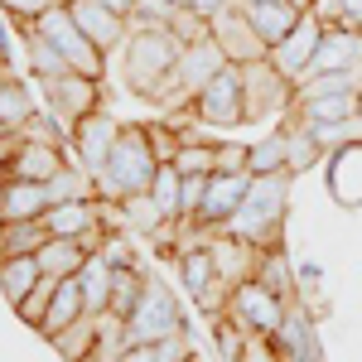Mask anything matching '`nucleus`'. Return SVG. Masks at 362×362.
I'll return each instance as SVG.
<instances>
[{
	"label": "nucleus",
	"instance_id": "nucleus-1",
	"mask_svg": "<svg viewBox=\"0 0 362 362\" xmlns=\"http://www.w3.org/2000/svg\"><path fill=\"white\" fill-rule=\"evenodd\" d=\"M290 179L295 174H256L251 179L242 208L232 213V223L223 227L227 237H242L251 247H280V227H285V213H290Z\"/></svg>",
	"mask_w": 362,
	"mask_h": 362
},
{
	"label": "nucleus",
	"instance_id": "nucleus-2",
	"mask_svg": "<svg viewBox=\"0 0 362 362\" xmlns=\"http://www.w3.org/2000/svg\"><path fill=\"white\" fill-rule=\"evenodd\" d=\"M160 174V160H155V145H150V126H121L112 155H107V169L97 174V198H136L150 194Z\"/></svg>",
	"mask_w": 362,
	"mask_h": 362
},
{
	"label": "nucleus",
	"instance_id": "nucleus-3",
	"mask_svg": "<svg viewBox=\"0 0 362 362\" xmlns=\"http://www.w3.org/2000/svg\"><path fill=\"white\" fill-rule=\"evenodd\" d=\"M179 54H184V44L169 34V29H145V34H131L126 39V87L140 92V97H150V102H165L169 92V78H174V68H179Z\"/></svg>",
	"mask_w": 362,
	"mask_h": 362
},
{
	"label": "nucleus",
	"instance_id": "nucleus-4",
	"mask_svg": "<svg viewBox=\"0 0 362 362\" xmlns=\"http://www.w3.org/2000/svg\"><path fill=\"white\" fill-rule=\"evenodd\" d=\"M184 329H189V319H184V309L174 300V290H169L160 276H150L136 314L126 319V348H145V343L174 338V334H184Z\"/></svg>",
	"mask_w": 362,
	"mask_h": 362
},
{
	"label": "nucleus",
	"instance_id": "nucleus-5",
	"mask_svg": "<svg viewBox=\"0 0 362 362\" xmlns=\"http://www.w3.org/2000/svg\"><path fill=\"white\" fill-rule=\"evenodd\" d=\"M29 25L39 29L49 44H54L58 54L73 63V73H87V78H102V68H107V54L87 39L83 29H78V20H73V10H68V0H58V5H49L39 20H29Z\"/></svg>",
	"mask_w": 362,
	"mask_h": 362
},
{
	"label": "nucleus",
	"instance_id": "nucleus-6",
	"mask_svg": "<svg viewBox=\"0 0 362 362\" xmlns=\"http://www.w3.org/2000/svg\"><path fill=\"white\" fill-rule=\"evenodd\" d=\"M68 165L63 150H58V136L34 116L25 131L15 136V150H10V165H5V179H29V184H49L58 169Z\"/></svg>",
	"mask_w": 362,
	"mask_h": 362
},
{
	"label": "nucleus",
	"instance_id": "nucleus-7",
	"mask_svg": "<svg viewBox=\"0 0 362 362\" xmlns=\"http://www.w3.org/2000/svg\"><path fill=\"white\" fill-rule=\"evenodd\" d=\"M285 300H280L276 290H266L261 280H242L237 290H232V300H227L223 319H232L237 329H247V334H266L276 338V329L285 324Z\"/></svg>",
	"mask_w": 362,
	"mask_h": 362
},
{
	"label": "nucleus",
	"instance_id": "nucleus-8",
	"mask_svg": "<svg viewBox=\"0 0 362 362\" xmlns=\"http://www.w3.org/2000/svg\"><path fill=\"white\" fill-rule=\"evenodd\" d=\"M227 68V54L218 49V39L208 34V39H198V44H184V54H179V68H174V78H169V92L165 102H194L203 87L213 83L218 73Z\"/></svg>",
	"mask_w": 362,
	"mask_h": 362
},
{
	"label": "nucleus",
	"instance_id": "nucleus-9",
	"mask_svg": "<svg viewBox=\"0 0 362 362\" xmlns=\"http://www.w3.org/2000/svg\"><path fill=\"white\" fill-rule=\"evenodd\" d=\"M237 68H242V92H247V121H266V116L285 112L295 102V83L280 73L271 58L237 63Z\"/></svg>",
	"mask_w": 362,
	"mask_h": 362
},
{
	"label": "nucleus",
	"instance_id": "nucleus-10",
	"mask_svg": "<svg viewBox=\"0 0 362 362\" xmlns=\"http://www.w3.org/2000/svg\"><path fill=\"white\" fill-rule=\"evenodd\" d=\"M194 116L203 126H242L247 121V92H242V68L237 63H227L194 97Z\"/></svg>",
	"mask_w": 362,
	"mask_h": 362
},
{
	"label": "nucleus",
	"instance_id": "nucleus-11",
	"mask_svg": "<svg viewBox=\"0 0 362 362\" xmlns=\"http://www.w3.org/2000/svg\"><path fill=\"white\" fill-rule=\"evenodd\" d=\"M44 102H49V112L63 121V131H73L78 121H87L92 112H102L97 78H87V73H63V78H49V83H44Z\"/></svg>",
	"mask_w": 362,
	"mask_h": 362
},
{
	"label": "nucleus",
	"instance_id": "nucleus-12",
	"mask_svg": "<svg viewBox=\"0 0 362 362\" xmlns=\"http://www.w3.org/2000/svg\"><path fill=\"white\" fill-rule=\"evenodd\" d=\"M213 39L227 54V63H256V58H271V44L251 29V20L242 15V5L232 0L223 15H213Z\"/></svg>",
	"mask_w": 362,
	"mask_h": 362
},
{
	"label": "nucleus",
	"instance_id": "nucleus-13",
	"mask_svg": "<svg viewBox=\"0 0 362 362\" xmlns=\"http://www.w3.org/2000/svg\"><path fill=\"white\" fill-rule=\"evenodd\" d=\"M116 136H121V126H116L107 112H92L87 121H78L73 131H68V145H73V160L97 179L102 169H107V155H112Z\"/></svg>",
	"mask_w": 362,
	"mask_h": 362
},
{
	"label": "nucleus",
	"instance_id": "nucleus-14",
	"mask_svg": "<svg viewBox=\"0 0 362 362\" xmlns=\"http://www.w3.org/2000/svg\"><path fill=\"white\" fill-rule=\"evenodd\" d=\"M251 179H256V174H213V179H208V194H203V203H198L194 223L203 227V232H223V227L232 223V213L242 208Z\"/></svg>",
	"mask_w": 362,
	"mask_h": 362
},
{
	"label": "nucleus",
	"instance_id": "nucleus-15",
	"mask_svg": "<svg viewBox=\"0 0 362 362\" xmlns=\"http://www.w3.org/2000/svg\"><path fill=\"white\" fill-rule=\"evenodd\" d=\"M319 44H324V25H319L314 15H305V20H300V25H295L276 49H271V63H276L290 83H305V78H309V63H314V54H319Z\"/></svg>",
	"mask_w": 362,
	"mask_h": 362
},
{
	"label": "nucleus",
	"instance_id": "nucleus-16",
	"mask_svg": "<svg viewBox=\"0 0 362 362\" xmlns=\"http://www.w3.org/2000/svg\"><path fill=\"white\" fill-rule=\"evenodd\" d=\"M276 348L285 362H324V343H319V329H314V314L300 300L285 309V324L276 329Z\"/></svg>",
	"mask_w": 362,
	"mask_h": 362
},
{
	"label": "nucleus",
	"instance_id": "nucleus-17",
	"mask_svg": "<svg viewBox=\"0 0 362 362\" xmlns=\"http://www.w3.org/2000/svg\"><path fill=\"white\" fill-rule=\"evenodd\" d=\"M68 10H73L78 29H83L102 54H116V49H121V39H131V25H126L116 10H107L102 0H68Z\"/></svg>",
	"mask_w": 362,
	"mask_h": 362
},
{
	"label": "nucleus",
	"instance_id": "nucleus-18",
	"mask_svg": "<svg viewBox=\"0 0 362 362\" xmlns=\"http://www.w3.org/2000/svg\"><path fill=\"white\" fill-rule=\"evenodd\" d=\"M237 5H242V15L251 20V29H256L271 49H276L280 39L305 20V10H295L290 0H237Z\"/></svg>",
	"mask_w": 362,
	"mask_h": 362
},
{
	"label": "nucleus",
	"instance_id": "nucleus-19",
	"mask_svg": "<svg viewBox=\"0 0 362 362\" xmlns=\"http://www.w3.org/2000/svg\"><path fill=\"white\" fill-rule=\"evenodd\" d=\"M208 251H213V261H218V276L237 290L242 280H256V261H261V247H251V242H242V237H227V232H218L213 242H208Z\"/></svg>",
	"mask_w": 362,
	"mask_h": 362
},
{
	"label": "nucleus",
	"instance_id": "nucleus-20",
	"mask_svg": "<svg viewBox=\"0 0 362 362\" xmlns=\"http://www.w3.org/2000/svg\"><path fill=\"white\" fill-rule=\"evenodd\" d=\"M44 227H49V237H87V232L102 227V208H97V198H83V203H49Z\"/></svg>",
	"mask_w": 362,
	"mask_h": 362
},
{
	"label": "nucleus",
	"instance_id": "nucleus-21",
	"mask_svg": "<svg viewBox=\"0 0 362 362\" xmlns=\"http://www.w3.org/2000/svg\"><path fill=\"white\" fill-rule=\"evenodd\" d=\"M329 189H334V198L343 208H358L362 203V140L334 150V160H329Z\"/></svg>",
	"mask_w": 362,
	"mask_h": 362
},
{
	"label": "nucleus",
	"instance_id": "nucleus-22",
	"mask_svg": "<svg viewBox=\"0 0 362 362\" xmlns=\"http://www.w3.org/2000/svg\"><path fill=\"white\" fill-rule=\"evenodd\" d=\"M362 116V92H329V97H295V121L319 126V121H348Z\"/></svg>",
	"mask_w": 362,
	"mask_h": 362
},
{
	"label": "nucleus",
	"instance_id": "nucleus-23",
	"mask_svg": "<svg viewBox=\"0 0 362 362\" xmlns=\"http://www.w3.org/2000/svg\"><path fill=\"white\" fill-rule=\"evenodd\" d=\"M83 314H87L83 280H78V276H73V280H58V290H54V300H49V314H44V324H39V334L54 338V334H63L68 324H78Z\"/></svg>",
	"mask_w": 362,
	"mask_h": 362
},
{
	"label": "nucleus",
	"instance_id": "nucleus-24",
	"mask_svg": "<svg viewBox=\"0 0 362 362\" xmlns=\"http://www.w3.org/2000/svg\"><path fill=\"white\" fill-rule=\"evenodd\" d=\"M87 256L92 251H87L83 237H49L44 251H39V266H44V276H54V280H73V276H83Z\"/></svg>",
	"mask_w": 362,
	"mask_h": 362
},
{
	"label": "nucleus",
	"instance_id": "nucleus-25",
	"mask_svg": "<svg viewBox=\"0 0 362 362\" xmlns=\"http://www.w3.org/2000/svg\"><path fill=\"white\" fill-rule=\"evenodd\" d=\"M39 280H44L39 256H10V261H0V295H5V305H10V309L25 305Z\"/></svg>",
	"mask_w": 362,
	"mask_h": 362
},
{
	"label": "nucleus",
	"instance_id": "nucleus-26",
	"mask_svg": "<svg viewBox=\"0 0 362 362\" xmlns=\"http://www.w3.org/2000/svg\"><path fill=\"white\" fill-rule=\"evenodd\" d=\"M49 213V189L29 179H5V223H39Z\"/></svg>",
	"mask_w": 362,
	"mask_h": 362
},
{
	"label": "nucleus",
	"instance_id": "nucleus-27",
	"mask_svg": "<svg viewBox=\"0 0 362 362\" xmlns=\"http://www.w3.org/2000/svg\"><path fill=\"white\" fill-rule=\"evenodd\" d=\"M256 280H261L266 290H276L285 305H295V300H300V276H295L290 256H285L280 247H266V251H261V261H256Z\"/></svg>",
	"mask_w": 362,
	"mask_h": 362
},
{
	"label": "nucleus",
	"instance_id": "nucleus-28",
	"mask_svg": "<svg viewBox=\"0 0 362 362\" xmlns=\"http://www.w3.org/2000/svg\"><path fill=\"white\" fill-rule=\"evenodd\" d=\"M174 266H179V280H184V290L194 295V300H203L213 285H218V261H213V251H208V242L203 247H194V251H179L174 256Z\"/></svg>",
	"mask_w": 362,
	"mask_h": 362
},
{
	"label": "nucleus",
	"instance_id": "nucleus-29",
	"mask_svg": "<svg viewBox=\"0 0 362 362\" xmlns=\"http://www.w3.org/2000/svg\"><path fill=\"white\" fill-rule=\"evenodd\" d=\"M34 116H39V107H34L29 87L15 83V78H5V83H0V126H5L10 136H20Z\"/></svg>",
	"mask_w": 362,
	"mask_h": 362
},
{
	"label": "nucleus",
	"instance_id": "nucleus-30",
	"mask_svg": "<svg viewBox=\"0 0 362 362\" xmlns=\"http://www.w3.org/2000/svg\"><path fill=\"white\" fill-rule=\"evenodd\" d=\"M44 242H49L44 218L39 223H5L0 227V261H10V256H39Z\"/></svg>",
	"mask_w": 362,
	"mask_h": 362
},
{
	"label": "nucleus",
	"instance_id": "nucleus-31",
	"mask_svg": "<svg viewBox=\"0 0 362 362\" xmlns=\"http://www.w3.org/2000/svg\"><path fill=\"white\" fill-rule=\"evenodd\" d=\"M145 271H136V266H116L112 271V309L107 314H116L121 324L136 314V305H140V295H145Z\"/></svg>",
	"mask_w": 362,
	"mask_h": 362
},
{
	"label": "nucleus",
	"instance_id": "nucleus-32",
	"mask_svg": "<svg viewBox=\"0 0 362 362\" xmlns=\"http://www.w3.org/2000/svg\"><path fill=\"white\" fill-rule=\"evenodd\" d=\"M44 189H49V203H83V198H97V179L83 165H63Z\"/></svg>",
	"mask_w": 362,
	"mask_h": 362
},
{
	"label": "nucleus",
	"instance_id": "nucleus-33",
	"mask_svg": "<svg viewBox=\"0 0 362 362\" xmlns=\"http://www.w3.org/2000/svg\"><path fill=\"white\" fill-rule=\"evenodd\" d=\"M25 44H29V68L39 73V83H49V78H63V73H73V63L58 54V49H54V44H49V39H44V34H39L34 25L25 29Z\"/></svg>",
	"mask_w": 362,
	"mask_h": 362
},
{
	"label": "nucleus",
	"instance_id": "nucleus-34",
	"mask_svg": "<svg viewBox=\"0 0 362 362\" xmlns=\"http://www.w3.org/2000/svg\"><path fill=\"white\" fill-rule=\"evenodd\" d=\"M78 280H83V295H87V314H107L112 309V266L102 256H87Z\"/></svg>",
	"mask_w": 362,
	"mask_h": 362
},
{
	"label": "nucleus",
	"instance_id": "nucleus-35",
	"mask_svg": "<svg viewBox=\"0 0 362 362\" xmlns=\"http://www.w3.org/2000/svg\"><path fill=\"white\" fill-rule=\"evenodd\" d=\"M251 174H290V140H285V131L251 145Z\"/></svg>",
	"mask_w": 362,
	"mask_h": 362
},
{
	"label": "nucleus",
	"instance_id": "nucleus-36",
	"mask_svg": "<svg viewBox=\"0 0 362 362\" xmlns=\"http://www.w3.org/2000/svg\"><path fill=\"white\" fill-rule=\"evenodd\" d=\"M150 198H155V208L165 213V223H179V203H184V174H179L174 165H160L155 184H150Z\"/></svg>",
	"mask_w": 362,
	"mask_h": 362
},
{
	"label": "nucleus",
	"instance_id": "nucleus-37",
	"mask_svg": "<svg viewBox=\"0 0 362 362\" xmlns=\"http://www.w3.org/2000/svg\"><path fill=\"white\" fill-rule=\"evenodd\" d=\"M121 227H131V232H155V237H160V227H174V223H165V213L155 208L150 194H136V198H121Z\"/></svg>",
	"mask_w": 362,
	"mask_h": 362
},
{
	"label": "nucleus",
	"instance_id": "nucleus-38",
	"mask_svg": "<svg viewBox=\"0 0 362 362\" xmlns=\"http://www.w3.org/2000/svg\"><path fill=\"white\" fill-rule=\"evenodd\" d=\"M174 169L184 174V179H194V174H218V145H208V140H184L179 145V160H174Z\"/></svg>",
	"mask_w": 362,
	"mask_h": 362
},
{
	"label": "nucleus",
	"instance_id": "nucleus-39",
	"mask_svg": "<svg viewBox=\"0 0 362 362\" xmlns=\"http://www.w3.org/2000/svg\"><path fill=\"white\" fill-rule=\"evenodd\" d=\"M305 126V121H300ZM309 136L319 140L324 150H343V145H358L362 140V116H348V121H319V126H305Z\"/></svg>",
	"mask_w": 362,
	"mask_h": 362
},
{
	"label": "nucleus",
	"instance_id": "nucleus-40",
	"mask_svg": "<svg viewBox=\"0 0 362 362\" xmlns=\"http://www.w3.org/2000/svg\"><path fill=\"white\" fill-rule=\"evenodd\" d=\"M285 140H290V174H305V169H314L319 160H324V145L309 136L300 121H295V126L285 131Z\"/></svg>",
	"mask_w": 362,
	"mask_h": 362
},
{
	"label": "nucleus",
	"instance_id": "nucleus-41",
	"mask_svg": "<svg viewBox=\"0 0 362 362\" xmlns=\"http://www.w3.org/2000/svg\"><path fill=\"white\" fill-rule=\"evenodd\" d=\"M213 348H218V362H242V353H247V329H237L232 319H218L213 324Z\"/></svg>",
	"mask_w": 362,
	"mask_h": 362
},
{
	"label": "nucleus",
	"instance_id": "nucleus-42",
	"mask_svg": "<svg viewBox=\"0 0 362 362\" xmlns=\"http://www.w3.org/2000/svg\"><path fill=\"white\" fill-rule=\"evenodd\" d=\"M54 290H58V280H54V276H44L39 285H34V295H29L25 305L15 309V314L25 319V324L34 329V334H39V324H44V314H49V300H54Z\"/></svg>",
	"mask_w": 362,
	"mask_h": 362
},
{
	"label": "nucleus",
	"instance_id": "nucleus-43",
	"mask_svg": "<svg viewBox=\"0 0 362 362\" xmlns=\"http://www.w3.org/2000/svg\"><path fill=\"white\" fill-rule=\"evenodd\" d=\"M309 15H314L324 29H362L343 0H314V5H309Z\"/></svg>",
	"mask_w": 362,
	"mask_h": 362
},
{
	"label": "nucleus",
	"instance_id": "nucleus-44",
	"mask_svg": "<svg viewBox=\"0 0 362 362\" xmlns=\"http://www.w3.org/2000/svg\"><path fill=\"white\" fill-rule=\"evenodd\" d=\"M189 136H174L169 126H150V145H155V160L160 165H174L179 160V145H184Z\"/></svg>",
	"mask_w": 362,
	"mask_h": 362
},
{
	"label": "nucleus",
	"instance_id": "nucleus-45",
	"mask_svg": "<svg viewBox=\"0 0 362 362\" xmlns=\"http://www.w3.org/2000/svg\"><path fill=\"white\" fill-rule=\"evenodd\" d=\"M218 174H251V145H218Z\"/></svg>",
	"mask_w": 362,
	"mask_h": 362
},
{
	"label": "nucleus",
	"instance_id": "nucleus-46",
	"mask_svg": "<svg viewBox=\"0 0 362 362\" xmlns=\"http://www.w3.org/2000/svg\"><path fill=\"white\" fill-rule=\"evenodd\" d=\"M242 362H285L276 348V338L266 334H247V353H242Z\"/></svg>",
	"mask_w": 362,
	"mask_h": 362
},
{
	"label": "nucleus",
	"instance_id": "nucleus-47",
	"mask_svg": "<svg viewBox=\"0 0 362 362\" xmlns=\"http://www.w3.org/2000/svg\"><path fill=\"white\" fill-rule=\"evenodd\" d=\"M5 10H15V15H25V20H39L49 5H58V0H0Z\"/></svg>",
	"mask_w": 362,
	"mask_h": 362
},
{
	"label": "nucleus",
	"instance_id": "nucleus-48",
	"mask_svg": "<svg viewBox=\"0 0 362 362\" xmlns=\"http://www.w3.org/2000/svg\"><path fill=\"white\" fill-rule=\"evenodd\" d=\"M184 5H189L194 15H203V20L213 25V15H223V10H227V5H232V0H184Z\"/></svg>",
	"mask_w": 362,
	"mask_h": 362
},
{
	"label": "nucleus",
	"instance_id": "nucleus-49",
	"mask_svg": "<svg viewBox=\"0 0 362 362\" xmlns=\"http://www.w3.org/2000/svg\"><path fill=\"white\" fill-rule=\"evenodd\" d=\"M102 5H107V10H116L121 20H131V15H136V5H140V0H102Z\"/></svg>",
	"mask_w": 362,
	"mask_h": 362
},
{
	"label": "nucleus",
	"instance_id": "nucleus-50",
	"mask_svg": "<svg viewBox=\"0 0 362 362\" xmlns=\"http://www.w3.org/2000/svg\"><path fill=\"white\" fill-rule=\"evenodd\" d=\"M10 150H15V136L0 140V174H5V165H10Z\"/></svg>",
	"mask_w": 362,
	"mask_h": 362
},
{
	"label": "nucleus",
	"instance_id": "nucleus-51",
	"mask_svg": "<svg viewBox=\"0 0 362 362\" xmlns=\"http://www.w3.org/2000/svg\"><path fill=\"white\" fill-rule=\"evenodd\" d=\"M343 5L353 10V20H358V25H362V0H343Z\"/></svg>",
	"mask_w": 362,
	"mask_h": 362
},
{
	"label": "nucleus",
	"instance_id": "nucleus-52",
	"mask_svg": "<svg viewBox=\"0 0 362 362\" xmlns=\"http://www.w3.org/2000/svg\"><path fill=\"white\" fill-rule=\"evenodd\" d=\"M0 227H5V174H0Z\"/></svg>",
	"mask_w": 362,
	"mask_h": 362
},
{
	"label": "nucleus",
	"instance_id": "nucleus-53",
	"mask_svg": "<svg viewBox=\"0 0 362 362\" xmlns=\"http://www.w3.org/2000/svg\"><path fill=\"white\" fill-rule=\"evenodd\" d=\"M5 68H10V63H5V58H0V83H5V78H10V73H5Z\"/></svg>",
	"mask_w": 362,
	"mask_h": 362
},
{
	"label": "nucleus",
	"instance_id": "nucleus-54",
	"mask_svg": "<svg viewBox=\"0 0 362 362\" xmlns=\"http://www.w3.org/2000/svg\"><path fill=\"white\" fill-rule=\"evenodd\" d=\"M174 5H184V0H174Z\"/></svg>",
	"mask_w": 362,
	"mask_h": 362
},
{
	"label": "nucleus",
	"instance_id": "nucleus-55",
	"mask_svg": "<svg viewBox=\"0 0 362 362\" xmlns=\"http://www.w3.org/2000/svg\"><path fill=\"white\" fill-rule=\"evenodd\" d=\"M0 58H5V54H0Z\"/></svg>",
	"mask_w": 362,
	"mask_h": 362
}]
</instances>
